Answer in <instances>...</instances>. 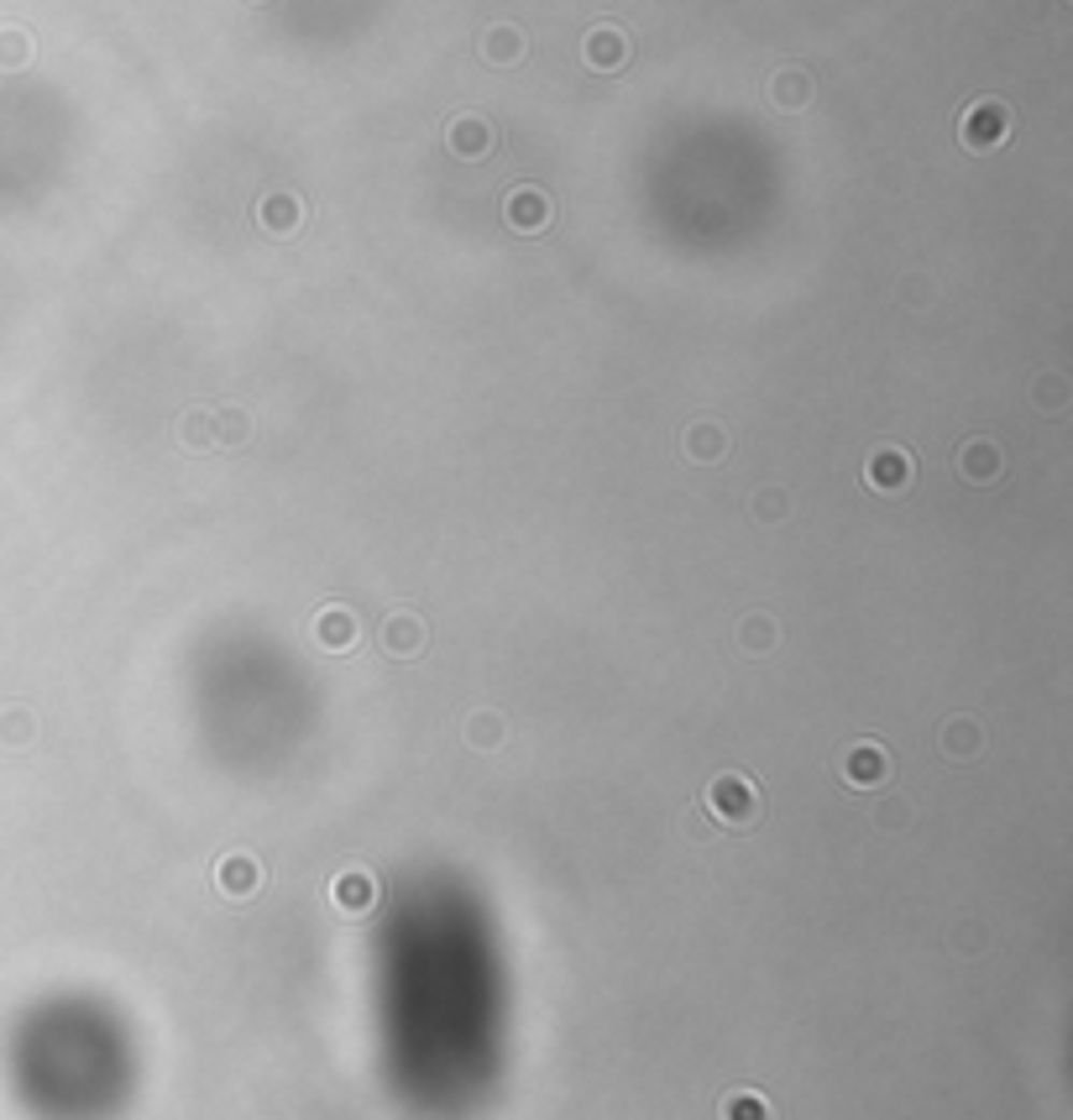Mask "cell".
<instances>
[{"label":"cell","instance_id":"ac0fdd59","mask_svg":"<svg viewBox=\"0 0 1073 1120\" xmlns=\"http://www.w3.org/2000/svg\"><path fill=\"white\" fill-rule=\"evenodd\" d=\"M943 749L974 755V749H979V728H974V722H948V728H943Z\"/></svg>","mask_w":1073,"mask_h":1120},{"label":"cell","instance_id":"8fae6325","mask_svg":"<svg viewBox=\"0 0 1073 1120\" xmlns=\"http://www.w3.org/2000/svg\"><path fill=\"white\" fill-rule=\"evenodd\" d=\"M624 58H629V42L618 27H597L587 38V63L592 69H624Z\"/></svg>","mask_w":1073,"mask_h":1120},{"label":"cell","instance_id":"5b68a950","mask_svg":"<svg viewBox=\"0 0 1073 1120\" xmlns=\"http://www.w3.org/2000/svg\"><path fill=\"white\" fill-rule=\"evenodd\" d=\"M843 780L859 786V791H875V786L890 780V755L879 744H854L848 760H843Z\"/></svg>","mask_w":1073,"mask_h":1120},{"label":"cell","instance_id":"7c38bea8","mask_svg":"<svg viewBox=\"0 0 1073 1120\" xmlns=\"http://www.w3.org/2000/svg\"><path fill=\"white\" fill-rule=\"evenodd\" d=\"M315 640L325 644V649H352V640H357V618L346 613V607H325L315 618Z\"/></svg>","mask_w":1073,"mask_h":1120},{"label":"cell","instance_id":"ba28073f","mask_svg":"<svg viewBox=\"0 0 1073 1120\" xmlns=\"http://www.w3.org/2000/svg\"><path fill=\"white\" fill-rule=\"evenodd\" d=\"M445 147L456 153V158H487L492 153V126L477 116H456L450 126H445Z\"/></svg>","mask_w":1073,"mask_h":1120},{"label":"cell","instance_id":"2e32d148","mask_svg":"<svg viewBox=\"0 0 1073 1120\" xmlns=\"http://www.w3.org/2000/svg\"><path fill=\"white\" fill-rule=\"evenodd\" d=\"M770 95H775V105H786V111H801V105L812 100V80H806V74H781V80L770 84Z\"/></svg>","mask_w":1073,"mask_h":1120},{"label":"cell","instance_id":"7a4b0ae2","mask_svg":"<svg viewBox=\"0 0 1073 1120\" xmlns=\"http://www.w3.org/2000/svg\"><path fill=\"white\" fill-rule=\"evenodd\" d=\"M958 137H963L969 153H995V147L1011 137V111H1005V100H974V105L963 111Z\"/></svg>","mask_w":1073,"mask_h":1120},{"label":"cell","instance_id":"44dd1931","mask_svg":"<svg viewBox=\"0 0 1073 1120\" xmlns=\"http://www.w3.org/2000/svg\"><path fill=\"white\" fill-rule=\"evenodd\" d=\"M498 738H503V722L492 718V713H482V718H472V744H477V749H492Z\"/></svg>","mask_w":1073,"mask_h":1120},{"label":"cell","instance_id":"9a60e30c","mask_svg":"<svg viewBox=\"0 0 1073 1120\" xmlns=\"http://www.w3.org/2000/svg\"><path fill=\"white\" fill-rule=\"evenodd\" d=\"M723 1120H770V1105L759 1100L755 1089H733L723 1100Z\"/></svg>","mask_w":1073,"mask_h":1120},{"label":"cell","instance_id":"3957f363","mask_svg":"<svg viewBox=\"0 0 1073 1120\" xmlns=\"http://www.w3.org/2000/svg\"><path fill=\"white\" fill-rule=\"evenodd\" d=\"M503 215H509V226L518 236H540L550 226V195L540 184H518L514 195L503 200Z\"/></svg>","mask_w":1073,"mask_h":1120},{"label":"cell","instance_id":"cb8c5ba5","mask_svg":"<svg viewBox=\"0 0 1073 1120\" xmlns=\"http://www.w3.org/2000/svg\"><path fill=\"white\" fill-rule=\"evenodd\" d=\"M744 634H749V649H770V623H764V618H749Z\"/></svg>","mask_w":1073,"mask_h":1120},{"label":"cell","instance_id":"603a6c76","mask_svg":"<svg viewBox=\"0 0 1073 1120\" xmlns=\"http://www.w3.org/2000/svg\"><path fill=\"white\" fill-rule=\"evenodd\" d=\"M1042 408H1063V377H1042Z\"/></svg>","mask_w":1073,"mask_h":1120},{"label":"cell","instance_id":"d6986e66","mask_svg":"<svg viewBox=\"0 0 1073 1120\" xmlns=\"http://www.w3.org/2000/svg\"><path fill=\"white\" fill-rule=\"evenodd\" d=\"M27 58H32V38L0 32V63H5V69H16V63H27Z\"/></svg>","mask_w":1073,"mask_h":1120},{"label":"cell","instance_id":"4fadbf2b","mask_svg":"<svg viewBox=\"0 0 1073 1120\" xmlns=\"http://www.w3.org/2000/svg\"><path fill=\"white\" fill-rule=\"evenodd\" d=\"M383 644H388L394 655H419V649H425V623H419L414 613H394L388 629H383Z\"/></svg>","mask_w":1073,"mask_h":1120},{"label":"cell","instance_id":"277c9868","mask_svg":"<svg viewBox=\"0 0 1073 1120\" xmlns=\"http://www.w3.org/2000/svg\"><path fill=\"white\" fill-rule=\"evenodd\" d=\"M912 450H901V445H879L875 456H870V466H864V482L870 487H879V492H906L912 487Z\"/></svg>","mask_w":1073,"mask_h":1120},{"label":"cell","instance_id":"8992f818","mask_svg":"<svg viewBox=\"0 0 1073 1120\" xmlns=\"http://www.w3.org/2000/svg\"><path fill=\"white\" fill-rule=\"evenodd\" d=\"M215 885H220V895H231V901H252L257 885H262V864H257L252 853H226V859L215 864Z\"/></svg>","mask_w":1073,"mask_h":1120},{"label":"cell","instance_id":"30bf717a","mask_svg":"<svg viewBox=\"0 0 1073 1120\" xmlns=\"http://www.w3.org/2000/svg\"><path fill=\"white\" fill-rule=\"evenodd\" d=\"M330 901H335L346 917H361V911H372V901H377V880H372L367 870H346L341 880L330 885Z\"/></svg>","mask_w":1073,"mask_h":1120},{"label":"cell","instance_id":"9c48e42d","mask_svg":"<svg viewBox=\"0 0 1073 1120\" xmlns=\"http://www.w3.org/2000/svg\"><path fill=\"white\" fill-rule=\"evenodd\" d=\"M257 220H262V231L268 236H294L299 226H304V204H299V195H268V200L257 204Z\"/></svg>","mask_w":1073,"mask_h":1120},{"label":"cell","instance_id":"ffe728a7","mask_svg":"<svg viewBox=\"0 0 1073 1120\" xmlns=\"http://www.w3.org/2000/svg\"><path fill=\"white\" fill-rule=\"evenodd\" d=\"M178 430H184V445H215V414H189Z\"/></svg>","mask_w":1073,"mask_h":1120},{"label":"cell","instance_id":"7402d4cb","mask_svg":"<svg viewBox=\"0 0 1073 1120\" xmlns=\"http://www.w3.org/2000/svg\"><path fill=\"white\" fill-rule=\"evenodd\" d=\"M215 430H220V435H215L220 445H241V441H246V414H220V419H215Z\"/></svg>","mask_w":1073,"mask_h":1120},{"label":"cell","instance_id":"52a82bcc","mask_svg":"<svg viewBox=\"0 0 1073 1120\" xmlns=\"http://www.w3.org/2000/svg\"><path fill=\"white\" fill-rule=\"evenodd\" d=\"M1000 466H1005V456H1000V445L985 441V435L963 441V450H958V477L974 482V487L995 482V477H1000Z\"/></svg>","mask_w":1073,"mask_h":1120},{"label":"cell","instance_id":"5bb4252c","mask_svg":"<svg viewBox=\"0 0 1073 1120\" xmlns=\"http://www.w3.org/2000/svg\"><path fill=\"white\" fill-rule=\"evenodd\" d=\"M723 430H717V425H691V430H686V456H691V461H717V456H723Z\"/></svg>","mask_w":1073,"mask_h":1120},{"label":"cell","instance_id":"e0dca14e","mask_svg":"<svg viewBox=\"0 0 1073 1120\" xmlns=\"http://www.w3.org/2000/svg\"><path fill=\"white\" fill-rule=\"evenodd\" d=\"M518 47H524V42H518L514 27H492V32L482 38V53H487L492 63H514V58H518Z\"/></svg>","mask_w":1073,"mask_h":1120},{"label":"cell","instance_id":"6da1fadb","mask_svg":"<svg viewBox=\"0 0 1073 1120\" xmlns=\"http://www.w3.org/2000/svg\"><path fill=\"white\" fill-rule=\"evenodd\" d=\"M707 812H713L723 828H749L759 817V791L749 775H717L713 786H707Z\"/></svg>","mask_w":1073,"mask_h":1120}]
</instances>
